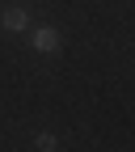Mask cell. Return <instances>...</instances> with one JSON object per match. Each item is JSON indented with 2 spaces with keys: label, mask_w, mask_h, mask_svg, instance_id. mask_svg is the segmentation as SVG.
<instances>
[{
  "label": "cell",
  "mask_w": 135,
  "mask_h": 152,
  "mask_svg": "<svg viewBox=\"0 0 135 152\" xmlns=\"http://www.w3.org/2000/svg\"><path fill=\"white\" fill-rule=\"evenodd\" d=\"M26 26H30V13H26V4H9V9H0V30L21 34Z\"/></svg>",
  "instance_id": "7a4b0ae2"
},
{
  "label": "cell",
  "mask_w": 135,
  "mask_h": 152,
  "mask_svg": "<svg viewBox=\"0 0 135 152\" xmlns=\"http://www.w3.org/2000/svg\"><path fill=\"white\" fill-rule=\"evenodd\" d=\"M34 148H38V152H55V148H59V140H55L51 131H38V135H34Z\"/></svg>",
  "instance_id": "3957f363"
},
{
  "label": "cell",
  "mask_w": 135,
  "mask_h": 152,
  "mask_svg": "<svg viewBox=\"0 0 135 152\" xmlns=\"http://www.w3.org/2000/svg\"><path fill=\"white\" fill-rule=\"evenodd\" d=\"M30 47H34L38 55H55V51H59V30H51V26H38V30L30 34Z\"/></svg>",
  "instance_id": "6da1fadb"
}]
</instances>
